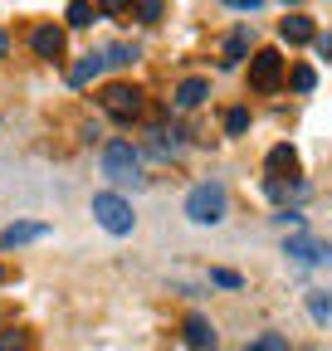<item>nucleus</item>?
<instances>
[{
    "label": "nucleus",
    "instance_id": "obj_19",
    "mask_svg": "<svg viewBox=\"0 0 332 351\" xmlns=\"http://www.w3.org/2000/svg\"><path fill=\"white\" fill-rule=\"evenodd\" d=\"M313 83H318V73H313L308 64H298V69H294V88H298V93H313Z\"/></svg>",
    "mask_w": 332,
    "mask_h": 351
},
{
    "label": "nucleus",
    "instance_id": "obj_21",
    "mask_svg": "<svg viewBox=\"0 0 332 351\" xmlns=\"http://www.w3.org/2000/svg\"><path fill=\"white\" fill-rule=\"evenodd\" d=\"M249 351H288V341H283L278 332H264V337H259L254 346H249Z\"/></svg>",
    "mask_w": 332,
    "mask_h": 351
},
{
    "label": "nucleus",
    "instance_id": "obj_20",
    "mask_svg": "<svg viewBox=\"0 0 332 351\" xmlns=\"http://www.w3.org/2000/svg\"><path fill=\"white\" fill-rule=\"evenodd\" d=\"M0 351H29V332H5L0 337Z\"/></svg>",
    "mask_w": 332,
    "mask_h": 351
},
{
    "label": "nucleus",
    "instance_id": "obj_27",
    "mask_svg": "<svg viewBox=\"0 0 332 351\" xmlns=\"http://www.w3.org/2000/svg\"><path fill=\"white\" fill-rule=\"evenodd\" d=\"M5 54H10V34H5V29H0V59H5Z\"/></svg>",
    "mask_w": 332,
    "mask_h": 351
},
{
    "label": "nucleus",
    "instance_id": "obj_2",
    "mask_svg": "<svg viewBox=\"0 0 332 351\" xmlns=\"http://www.w3.org/2000/svg\"><path fill=\"white\" fill-rule=\"evenodd\" d=\"M186 215L195 219V225H220V219L230 215V195H225V186H220V181H200V186H191V195H186Z\"/></svg>",
    "mask_w": 332,
    "mask_h": 351
},
{
    "label": "nucleus",
    "instance_id": "obj_26",
    "mask_svg": "<svg viewBox=\"0 0 332 351\" xmlns=\"http://www.w3.org/2000/svg\"><path fill=\"white\" fill-rule=\"evenodd\" d=\"M225 5H235V10H259V0H225Z\"/></svg>",
    "mask_w": 332,
    "mask_h": 351
},
{
    "label": "nucleus",
    "instance_id": "obj_1",
    "mask_svg": "<svg viewBox=\"0 0 332 351\" xmlns=\"http://www.w3.org/2000/svg\"><path fill=\"white\" fill-rule=\"evenodd\" d=\"M103 176H108L112 186H132V191H142V186H147V176H142V152H137L132 142L112 137V142L103 147Z\"/></svg>",
    "mask_w": 332,
    "mask_h": 351
},
{
    "label": "nucleus",
    "instance_id": "obj_15",
    "mask_svg": "<svg viewBox=\"0 0 332 351\" xmlns=\"http://www.w3.org/2000/svg\"><path fill=\"white\" fill-rule=\"evenodd\" d=\"M269 171H274V176H283V171L294 176V171H298V152H294V147H274V152H269Z\"/></svg>",
    "mask_w": 332,
    "mask_h": 351
},
{
    "label": "nucleus",
    "instance_id": "obj_3",
    "mask_svg": "<svg viewBox=\"0 0 332 351\" xmlns=\"http://www.w3.org/2000/svg\"><path fill=\"white\" fill-rule=\"evenodd\" d=\"M93 219L108 230V234H132V205L122 200V195H112V191H103V195H93Z\"/></svg>",
    "mask_w": 332,
    "mask_h": 351
},
{
    "label": "nucleus",
    "instance_id": "obj_16",
    "mask_svg": "<svg viewBox=\"0 0 332 351\" xmlns=\"http://www.w3.org/2000/svg\"><path fill=\"white\" fill-rule=\"evenodd\" d=\"M69 25L73 29H88L93 25V5H88V0H69Z\"/></svg>",
    "mask_w": 332,
    "mask_h": 351
},
{
    "label": "nucleus",
    "instance_id": "obj_6",
    "mask_svg": "<svg viewBox=\"0 0 332 351\" xmlns=\"http://www.w3.org/2000/svg\"><path fill=\"white\" fill-rule=\"evenodd\" d=\"M283 254L298 258V263H327V269H332V244H322V239H313V234H288Z\"/></svg>",
    "mask_w": 332,
    "mask_h": 351
},
{
    "label": "nucleus",
    "instance_id": "obj_22",
    "mask_svg": "<svg viewBox=\"0 0 332 351\" xmlns=\"http://www.w3.org/2000/svg\"><path fill=\"white\" fill-rule=\"evenodd\" d=\"M132 5H137V15H142L147 25H156V20H161V0H132Z\"/></svg>",
    "mask_w": 332,
    "mask_h": 351
},
{
    "label": "nucleus",
    "instance_id": "obj_11",
    "mask_svg": "<svg viewBox=\"0 0 332 351\" xmlns=\"http://www.w3.org/2000/svg\"><path fill=\"white\" fill-rule=\"evenodd\" d=\"M205 98H211V83H205V78H186V83L176 88V108H181V112L200 108Z\"/></svg>",
    "mask_w": 332,
    "mask_h": 351
},
{
    "label": "nucleus",
    "instance_id": "obj_17",
    "mask_svg": "<svg viewBox=\"0 0 332 351\" xmlns=\"http://www.w3.org/2000/svg\"><path fill=\"white\" fill-rule=\"evenodd\" d=\"M308 313H313L318 322H332V298H327V293H308Z\"/></svg>",
    "mask_w": 332,
    "mask_h": 351
},
{
    "label": "nucleus",
    "instance_id": "obj_5",
    "mask_svg": "<svg viewBox=\"0 0 332 351\" xmlns=\"http://www.w3.org/2000/svg\"><path fill=\"white\" fill-rule=\"evenodd\" d=\"M283 83V59L274 49H259L254 59H249V88H259V93H274V88Z\"/></svg>",
    "mask_w": 332,
    "mask_h": 351
},
{
    "label": "nucleus",
    "instance_id": "obj_28",
    "mask_svg": "<svg viewBox=\"0 0 332 351\" xmlns=\"http://www.w3.org/2000/svg\"><path fill=\"white\" fill-rule=\"evenodd\" d=\"M0 283H5V269H0Z\"/></svg>",
    "mask_w": 332,
    "mask_h": 351
},
{
    "label": "nucleus",
    "instance_id": "obj_14",
    "mask_svg": "<svg viewBox=\"0 0 332 351\" xmlns=\"http://www.w3.org/2000/svg\"><path fill=\"white\" fill-rule=\"evenodd\" d=\"M264 191H269L278 205H288V200H303V195H308V186H303V181H283V176H269V181H264Z\"/></svg>",
    "mask_w": 332,
    "mask_h": 351
},
{
    "label": "nucleus",
    "instance_id": "obj_9",
    "mask_svg": "<svg viewBox=\"0 0 332 351\" xmlns=\"http://www.w3.org/2000/svg\"><path fill=\"white\" fill-rule=\"evenodd\" d=\"M186 346H191V351H215V346H220L215 327L205 322L200 313H191V317H186Z\"/></svg>",
    "mask_w": 332,
    "mask_h": 351
},
{
    "label": "nucleus",
    "instance_id": "obj_10",
    "mask_svg": "<svg viewBox=\"0 0 332 351\" xmlns=\"http://www.w3.org/2000/svg\"><path fill=\"white\" fill-rule=\"evenodd\" d=\"M103 69H108V54H103V49L83 54V59H78V64L69 69V88H83V83H93V78H98Z\"/></svg>",
    "mask_w": 332,
    "mask_h": 351
},
{
    "label": "nucleus",
    "instance_id": "obj_13",
    "mask_svg": "<svg viewBox=\"0 0 332 351\" xmlns=\"http://www.w3.org/2000/svg\"><path fill=\"white\" fill-rule=\"evenodd\" d=\"M249 39H254V29H249V25H239V29H235V34L225 39V59H220L225 69H235V64H239V59L249 54Z\"/></svg>",
    "mask_w": 332,
    "mask_h": 351
},
{
    "label": "nucleus",
    "instance_id": "obj_24",
    "mask_svg": "<svg viewBox=\"0 0 332 351\" xmlns=\"http://www.w3.org/2000/svg\"><path fill=\"white\" fill-rule=\"evenodd\" d=\"M128 5H132V0H98V10H103V15H122Z\"/></svg>",
    "mask_w": 332,
    "mask_h": 351
},
{
    "label": "nucleus",
    "instance_id": "obj_18",
    "mask_svg": "<svg viewBox=\"0 0 332 351\" xmlns=\"http://www.w3.org/2000/svg\"><path fill=\"white\" fill-rule=\"evenodd\" d=\"M225 132H230V137L249 132V112H244V108H230V112H225Z\"/></svg>",
    "mask_w": 332,
    "mask_h": 351
},
{
    "label": "nucleus",
    "instance_id": "obj_4",
    "mask_svg": "<svg viewBox=\"0 0 332 351\" xmlns=\"http://www.w3.org/2000/svg\"><path fill=\"white\" fill-rule=\"evenodd\" d=\"M103 112L117 117V122H132V117H142V93L132 83H108L103 88Z\"/></svg>",
    "mask_w": 332,
    "mask_h": 351
},
{
    "label": "nucleus",
    "instance_id": "obj_25",
    "mask_svg": "<svg viewBox=\"0 0 332 351\" xmlns=\"http://www.w3.org/2000/svg\"><path fill=\"white\" fill-rule=\"evenodd\" d=\"M313 49H318V54L332 64V34H318V39H313Z\"/></svg>",
    "mask_w": 332,
    "mask_h": 351
},
{
    "label": "nucleus",
    "instance_id": "obj_8",
    "mask_svg": "<svg viewBox=\"0 0 332 351\" xmlns=\"http://www.w3.org/2000/svg\"><path fill=\"white\" fill-rule=\"evenodd\" d=\"M29 49H34L39 59H59V54H64V29H59V25H39V29L29 34Z\"/></svg>",
    "mask_w": 332,
    "mask_h": 351
},
{
    "label": "nucleus",
    "instance_id": "obj_12",
    "mask_svg": "<svg viewBox=\"0 0 332 351\" xmlns=\"http://www.w3.org/2000/svg\"><path fill=\"white\" fill-rule=\"evenodd\" d=\"M278 34H283L288 44H313V39H318V29H313L308 15H288V20L278 25Z\"/></svg>",
    "mask_w": 332,
    "mask_h": 351
},
{
    "label": "nucleus",
    "instance_id": "obj_23",
    "mask_svg": "<svg viewBox=\"0 0 332 351\" xmlns=\"http://www.w3.org/2000/svg\"><path fill=\"white\" fill-rule=\"evenodd\" d=\"M211 283H220V288H239L244 278H239L235 269H211Z\"/></svg>",
    "mask_w": 332,
    "mask_h": 351
},
{
    "label": "nucleus",
    "instance_id": "obj_7",
    "mask_svg": "<svg viewBox=\"0 0 332 351\" xmlns=\"http://www.w3.org/2000/svg\"><path fill=\"white\" fill-rule=\"evenodd\" d=\"M49 225H39V219H20V225L10 230H0V249H20V244H34V239H45Z\"/></svg>",
    "mask_w": 332,
    "mask_h": 351
}]
</instances>
